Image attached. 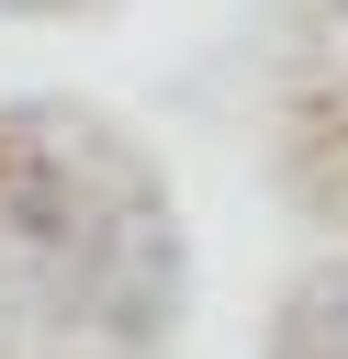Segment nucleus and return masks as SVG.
<instances>
[{"instance_id":"nucleus-1","label":"nucleus","mask_w":348,"mask_h":359,"mask_svg":"<svg viewBox=\"0 0 348 359\" xmlns=\"http://www.w3.org/2000/svg\"><path fill=\"white\" fill-rule=\"evenodd\" d=\"M337 11H348V0H337Z\"/></svg>"}]
</instances>
